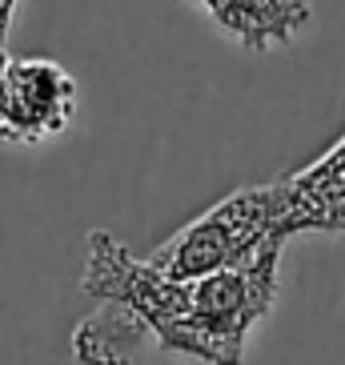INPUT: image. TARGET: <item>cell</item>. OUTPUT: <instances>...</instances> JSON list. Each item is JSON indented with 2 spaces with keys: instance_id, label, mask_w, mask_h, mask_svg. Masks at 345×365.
Returning <instances> with one entry per match:
<instances>
[{
  "instance_id": "obj_6",
  "label": "cell",
  "mask_w": 345,
  "mask_h": 365,
  "mask_svg": "<svg viewBox=\"0 0 345 365\" xmlns=\"http://www.w3.org/2000/svg\"><path fill=\"white\" fill-rule=\"evenodd\" d=\"M153 341L149 329L113 301H101L97 313H88L73 333V361L76 365H133V357Z\"/></svg>"
},
{
  "instance_id": "obj_1",
  "label": "cell",
  "mask_w": 345,
  "mask_h": 365,
  "mask_svg": "<svg viewBox=\"0 0 345 365\" xmlns=\"http://www.w3.org/2000/svg\"><path fill=\"white\" fill-rule=\"evenodd\" d=\"M281 253L285 245H269L249 265L185 281L181 317L157 349L193 365H245L249 337L277 305Z\"/></svg>"
},
{
  "instance_id": "obj_8",
  "label": "cell",
  "mask_w": 345,
  "mask_h": 365,
  "mask_svg": "<svg viewBox=\"0 0 345 365\" xmlns=\"http://www.w3.org/2000/svg\"><path fill=\"white\" fill-rule=\"evenodd\" d=\"M12 12H16V0H0V48H4V41H9Z\"/></svg>"
},
{
  "instance_id": "obj_3",
  "label": "cell",
  "mask_w": 345,
  "mask_h": 365,
  "mask_svg": "<svg viewBox=\"0 0 345 365\" xmlns=\"http://www.w3.org/2000/svg\"><path fill=\"white\" fill-rule=\"evenodd\" d=\"M81 105L76 76L48 56H12L9 73V105L0 120V140L36 149L65 137Z\"/></svg>"
},
{
  "instance_id": "obj_5",
  "label": "cell",
  "mask_w": 345,
  "mask_h": 365,
  "mask_svg": "<svg viewBox=\"0 0 345 365\" xmlns=\"http://www.w3.org/2000/svg\"><path fill=\"white\" fill-rule=\"evenodd\" d=\"M205 16L249 53L285 48L313 24L309 0H197Z\"/></svg>"
},
{
  "instance_id": "obj_4",
  "label": "cell",
  "mask_w": 345,
  "mask_h": 365,
  "mask_svg": "<svg viewBox=\"0 0 345 365\" xmlns=\"http://www.w3.org/2000/svg\"><path fill=\"white\" fill-rule=\"evenodd\" d=\"M285 233L345 237V133L305 169L281 177Z\"/></svg>"
},
{
  "instance_id": "obj_7",
  "label": "cell",
  "mask_w": 345,
  "mask_h": 365,
  "mask_svg": "<svg viewBox=\"0 0 345 365\" xmlns=\"http://www.w3.org/2000/svg\"><path fill=\"white\" fill-rule=\"evenodd\" d=\"M9 73H12V56L9 48H0V120H4V105H9Z\"/></svg>"
},
{
  "instance_id": "obj_2",
  "label": "cell",
  "mask_w": 345,
  "mask_h": 365,
  "mask_svg": "<svg viewBox=\"0 0 345 365\" xmlns=\"http://www.w3.org/2000/svg\"><path fill=\"white\" fill-rule=\"evenodd\" d=\"M285 197L281 181L245 185L181 225L169 241L153 249L149 265L172 281H197L221 269H237L265 253L269 245H285Z\"/></svg>"
}]
</instances>
